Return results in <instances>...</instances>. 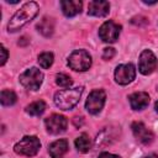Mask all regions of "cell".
<instances>
[{
	"label": "cell",
	"instance_id": "obj_18",
	"mask_svg": "<svg viewBox=\"0 0 158 158\" xmlns=\"http://www.w3.org/2000/svg\"><path fill=\"white\" fill-rule=\"evenodd\" d=\"M44 110H46V104L42 100L33 101V102H31L30 105L26 106V112L31 116H40L44 112Z\"/></svg>",
	"mask_w": 158,
	"mask_h": 158
},
{
	"label": "cell",
	"instance_id": "obj_15",
	"mask_svg": "<svg viewBox=\"0 0 158 158\" xmlns=\"http://www.w3.org/2000/svg\"><path fill=\"white\" fill-rule=\"evenodd\" d=\"M68 152V142L64 138L57 139L48 146V153L52 158H62Z\"/></svg>",
	"mask_w": 158,
	"mask_h": 158
},
{
	"label": "cell",
	"instance_id": "obj_10",
	"mask_svg": "<svg viewBox=\"0 0 158 158\" xmlns=\"http://www.w3.org/2000/svg\"><path fill=\"white\" fill-rule=\"evenodd\" d=\"M157 68V58L153 54L152 51L144 49L141 56H139V62H138V70L143 75H148L154 72Z\"/></svg>",
	"mask_w": 158,
	"mask_h": 158
},
{
	"label": "cell",
	"instance_id": "obj_17",
	"mask_svg": "<svg viewBox=\"0 0 158 158\" xmlns=\"http://www.w3.org/2000/svg\"><path fill=\"white\" fill-rule=\"evenodd\" d=\"M74 144H75V148H77L80 153H86V152L90 151L93 143H91L90 137H89L86 133H81L78 138H75Z\"/></svg>",
	"mask_w": 158,
	"mask_h": 158
},
{
	"label": "cell",
	"instance_id": "obj_28",
	"mask_svg": "<svg viewBox=\"0 0 158 158\" xmlns=\"http://www.w3.org/2000/svg\"><path fill=\"white\" fill-rule=\"evenodd\" d=\"M154 109H156V111L158 112V100L156 101V104H154Z\"/></svg>",
	"mask_w": 158,
	"mask_h": 158
},
{
	"label": "cell",
	"instance_id": "obj_1",
	"mask_svg": "<svg viewBox=\"0 0 158 158\" xmlns=\"http://www.w3.org/2000/svg\"><path fill=\"white\" fill-rule=\"evenodd\" d=\"M38 5L35 1H30L26 2L25 5H22V7L20 10H17L12 17L10 19L9 23H7V31L9 32H16L19 31L21 27H23L26 23H28L31 20H33L36 17V15L38 14Z\"/></svg>",
	"mask_w": 158,
	"mask_h": 158
},
{
	"label": "cell",
	"instance_id": "obj_16",
	"mask_svg": "<svg viewBox=\"0 0 158 158\" xmlns=\"http://www.w3.org/2000/svg\"><path fill=\"white\" fill-rule=\"evenodd\" d=\"M37 30L44 37L52 36V33L54 31V21H53V19H51V17H43L37 23Z\"/></svg>",
	"mask_w": 158,
	"mask_h": 158
},
{
	"label": "cell",
	"instance_id": "obj_9",
	"mask_svg": "<svg viewBox=\"0 0 158 158\" xmlns=\"http://www.w3.org/2000/svg\"><path fill=\"white\" fill-rule=\"evenodd\" d=\"M46 130L51 135H59L67 130L68 121L63 115L59 114H52L47 118H44Z\"/></svg>",
	"mask_w": 158,
	"mask_h": 158
},
{
	"label": "cell",
	"instance_id": "obj_23",
	"mask_svg": "<svg viewBox=\"0 0 158 158\" xmlns=\"http://www.w3.org/2000/svg\"><path fill=\"white\" fill-rule=\"evenodd\" d=\"M115 49L114 48H111V47H106V48H104V52H102V59H105V60H110L114 56H115Z\"/></svg>",
	"mask_w": 158,
	"mask_h": 158
},
{
	"label": "cell",
	"instance_id": "obj_14",
	"mask_svg": "<svg viewBox=\"0 0 158 158\" xmlns=\"http://www.w3.org/2000/svg\"><path fill=\"white\" fill-rule=\"evenodd\" d=\"M62 11L67 17H73L81 12L83 2L79 0H63L60 1Z\"/></svg>",
	"mask_w": 158,
	"mask_h": 158
},
{
	"label": "cell",
	"instance_id": "obj_8",
	"mask_svg": "<svg viewBox=\"0 0 158 158\" xmlns=\"http://www.w3.org/2000/svg\"><path fill=\"white\" fill-rule=\"evenodd\" d=\"M136 78V68L132 63L120 64L115 69V81L120 85H127Z\"/></svg>",
	"mask_w": 158,
	"mask_h": 158
},
{
	"label": "cell",
	"instance_id": "obj_27",
	"mask_svg": "<svg viewBox=\"0 0 158 158\" xmlns=\"http://www.w3.org/2000/svg\"><path fill=\"white\" fill-rule=\"evenodd\" d=\"M146 158H158V153H152V154L147 156Z\"/></svg>",
	"mask_w": 158,
	"mask_h": 158
},
{
	"label": "cell",
	"instance_id": "obj_26",
	"mask_svg": "<svg viewBox=\"0 0 158 158\" xmlns=\"http://www.w3.org/2000/svg\"><path fill=\"white\" fill-rule=\"evenodd\" d=\"M73 122H74L75 127H80V126L83 125L84 120H83V117H74V118H73Z\"/></svg>",
	"mask_w": 158,
	"mask_h": 158
},
{
	"label": "cell",
	"instance_id": "obj_11",
	"mask_svg": "<svg viewBox=\"0 0 158 158\" xmlns=\"http://www.w3.org/2000/svg\"><path fill=\"white\" fill-rule=\"evenodd\" d=\"M131 128H132V132H133L135 137H136L141 143H143V144H149V143L153 141V138H154L153 132H152L151 130H148V128L144 126L143 122L136 121V122L132 123Z\"/></svg>",
	"mask_w": 158,
	"mask_h": 158
},
{
	"label": "cell",
	"instance_id": "obj_22",
	"mask_svg": "<svg viewBox=\"0 0 158 158\" xmlns=\"http://www.w3.org/2000/svg\"><path fill=\"white\" fill-rule=\"evenodd\" d=\"M56 83H57V85H59L62 88H69L73 84V80L69 75H67L64 73H59L56 75Z\"/></svg>",
	"mask_w": 158,
	"mask_h": 158
},
{
	"label": "cell",
	"instance_id": "obj_24",
	"mask_svg": "<svg viewBox=\"0 0 158 158\" xmlns=\"http://www.w3.org/2000/svg\"><path fill=\"white\" fill-rule=\"evenodd\" d=\"M0 52H1V60H0V65H4L5 63H6V60H7V58H9V53H7V49L1 44V49H0Z\"/></svg>",
	"mask_w": 158,
	"mask_h": 158
},
{
	"label": "cell",
	"instance_id": "obj_21",
	"mask_svg": "<svg viewBox=\"0 0 158 158\" xmlns=\"http://www.w3.org/2000/svg\"><path fill=\"white\" fill-rule=\"evenodd\" d=\"M53 60H54V57H53V53L51 52H43L38 56V64L43 69H48L53 64Z\"/></svg>",
	"mask_w": 158,
	"mask_h": 158
},
{
	"label": "cell",
	"instance_id": "obj_19",
	"mask_svg": "<svg viewBox=\"0 0 158 158\" xmlns=\"http://www.w3.org/2000/svg\"><path fill=\"white\" fill-rule=\"evenodd\" d=\"M116 139V133H114V130L110 128L109 131V135H106V130H102L98 137H96V144H100V146H106V144H110L112 143Z\"/></svg>",
	"mask_w": 158,
	"mask_h": 158
},
{
	"label": "cell",
	"instance_id": "obj_6",
	"mask_svg": "<svg viewBox=\"0 0 158 158\" xmlns=\"http://www.w3.org/2000/svg\"><path fill=\"white\" fill-rule=\"evenodd\" d=\"M105 100H106V94H105L104 90H101V89L93 90L89 94V96H88V99L85 101L86 111L89 114H91V115L99 114L102 110L104 105H105Z\"/></svg>",
	"mask_w": 158,
	"mask_h": 158
},
{
	"label": "cell",
	"instance_id": "obj_25",
	"mask_svg": "<svg viewBox=\"0 0 158 158\" xmlns=\"http://www.w3.org/2000/svg\"><path fill=\"white\" fill-rule=\"evenodd\" d=\"M98 158H120V157L116 156V154L109 153V152H102V153H100V156Z\"/></svg>",
	"mask_w": 158,
	"mask_h": 158
},
{
	"label": "cell",
	"instance_id": "obj_3",
	"mask_svg": "<svg viewBox=\"0 0 158 158\" xmlns=\"http://www.w3.org/2000/svg\"><path fill=\"white\" fill-rule=\"evenodd\" d=\"M40 148H41V142L36 136H25L14 146L15 153L26 157L36 156Z\"/></svg>",
	"mask_w": 158,
	"mask_h": 158
},
{
	"label": "cell",
	"instance_id": "obj_20",
	"mask_svg": "<svg viewBox=\"0 0 158 158\" xmlns=\"http://www.w3.org/2000/svg\"><path fill=\"white\" fill-rule=\"evenodd\" d=\"M17 96L12 90H2L0 94V101L4 106H11L16 102Z\"/></svg>",
	"mask_w": 158,
	"mask_h": 158
},
{
	"label": "cell",
	"instance_id": "obj_13",
	"mask_svg": "<svg viewBox=\"0 0 158 158\" xmlns=\"http://www.w3.org/2000/svg\"><path fill=\"white\" fill-rule=\"evenodd\" d=\"M128 101L131 105V109L133 110H143L149 104V95L144 91H137L128 96Z\"/></svg>",
	"mask_w": 158,
	"mask_h": 158
},
{
	"label": "cell",
	"instance_id": "obj_2",
	"mask_svg": "<svg viewBox=\"0 0 158 158\" xmlns=\"http://www.w3.org/2000/svg\"><path fill=\"white\" fill-rule=\"evenodd\" d=\"M81 94H83L81 86L59 90L54 94V104L60 110H70L79 102Z\"/></svg>",
	"mask_w": 158,
	"mask_h": 158
},
{
	"label": "cell",
	"instance_id": "obj_7",
	"mask_svg": "<svg viewBox=\"0 0 158 158\" xmlns=\"http://www.w3.org/2000/svg\"><path fill=\"white\" fill-rule=\"evenodd\" d=\"M121 32V26L114 21L104 22L99 28V37L106 43H114L118 38Z\"/></svg>",
	"mask_w": 158,
	"mask_h": 158
},
{
	"label": "cell",
	"instance_id": "obj_4",
	"mask_svg": "<svg viewBox=\"0 0 158 158\" xmlns=\"http://www.w3.org/2000/svg\"><path fill=\"white\" fill-rule=\"evenodd\" d=\"M68 65L75 72H85L91 67V56L85 49H77L68 57Z\"/></svg>",
	"mask_w": 158,
	"mask_h": 158
},
{
	"label": "cell",
	"instance_id": "obj_12",
	"mask_svg": "<svg viewBox=\"0 0 158 158\" xmlns=\"http://www.w3.org/2000/svg\"><path fill=\"white\" fill-rule=\"evenodd\" d=\"M110 11V4L105 0H94L90 1L88 5V15L89 16H96V17H104Z\"/></svg>",
	"mask_w": 158,
	"mask_h": 158
},
{
	"label": "cell",
	"instance_id": "obj_5",
	"mask_svg": "<svg viewBox=\"0 0 158 158\" xmlns=\"http://www.w3.org/2000/svg\"><path fill=\"white\" fill-rule=\"evenodd\" d=\"M43 81V73L38 68H30L20 75V83L28 90H38Z\"/></svg>",
	"mask_w": 158,
	"mask_h": 158
}]
</instances>
